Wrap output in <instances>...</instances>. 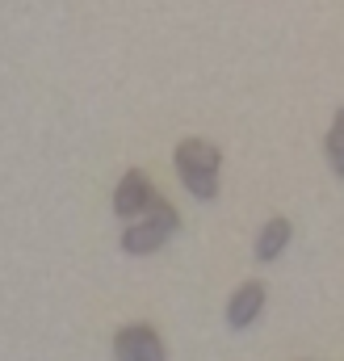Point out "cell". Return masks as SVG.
<instances>
[{
    "label": "cell",
    "instance_id": "6da1fadb",
    "mask_svg": "<svg viewBox=\"0 0 344 361\" xmlns=\"http://www.w3.org/2000/svg\"><path fill=\"white\" fill-rule=\"evenodd\" d=\"M172 160H176V173L185 180V189L197 202H214L219 197V164H223V156H219L214 143L185 139V143H176V156Z\"/></svg>",
    "mask_w": 344,
    "mask_h": 361
},
{
    "label": "cell",
    "instance_id": "7a4b0ae2",
    "mask_svg": "<svg viewBox=\"0 0 344 361\" xmlns=\"http://www.w3.org/2000/svg\"><path fill=\"white\" fill-rule=\"evenodd\" d=\"M180 227V214L172 210L168 202L156 193L152 197V206L143 210V219H135L126 231H122V252H130V257H143V252H156V248H164L168 244V235Z\"/></svg>",
    "mask_w": 344,
    "mask_h": 361
},
{
    "label": "cell",
    "instance_id": "3957f363",
    "mask_svg": "<svg viewBox=\"0 0 344 361\" xmlns=\"http://www.w3.org/2000/svg\"><path fill=\"white\" fill-rule=\"evenodd\" d=\"M113 357L118 361H164V345L156 336V328L147 324H126L113 336Z\"/></svg>",
    "mask_w": 344,
    "mask_h": 361
},
{
    "label": "cell",
    "instance_id": "277c9868",
    "mask_svg": "<svg viewBox=\"0 0 344 361\" xmlns=\"http://www.w3.org/2000/svg\"><path fill=\"white\" fill-rule=\"evenodd\" d=\"M152 197H156V185L147 180V173L130 169L126 177L118 180V189H113V214L118 219H139L152 206Z\"/></svg>",
    "mask_w": 344,
    "mask_h": 361
},
{
    "label": "cell",
    "instance_id": "5b68a950",
    "mask_svg": "<svg viewBox=\"0 0 344 361\" xmlns=\"http://www.w3.org/2000/svg\"><path fill=\"white\" fill-rule=\"evenodd\" d=\"M260 307H264V286H260V281H244V286L231 294V302H227V324H231L235 332H244V328L260 315Z\"/></svg>",
    "mask_w": 344,
    "mask_h": 361
},
{
    "label": "cell",
    "instance_id": "8992f818",
    "mask_svg": "<svg viewBox=\"0 0 344 361\" xmlns=\"http://www.w3.org/2000/svg\"><path fill=\"white\" fill-rule=\"evenodd\" d=\"M285 244H290V219H269L257 235V261H264V265L277 261L285 252Z\"/></svg>",
    "mask_w": 344,
    "mask_h": 361
},
{
    "label": "cell",
    "instance_id": "52a82bcc",
    "mask_svg": "<svg viewBox=\"0 0 344 361\" xmlns=\"http://www.w3.org/2000/svg\"><path fill=\"white\" fill-rule=\"evenodd\" d=\"M340 139H344V114H336V122H332V130H328V164H332V173H336V177L344 173Z\"/></svg>",
    "mask_w": 344,
    "mask_h": 361
}]
</instances>
